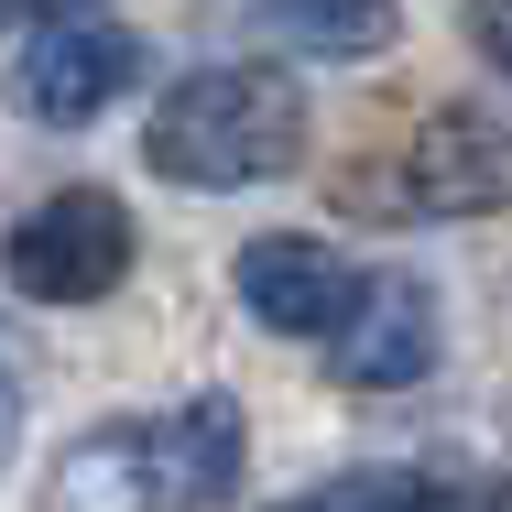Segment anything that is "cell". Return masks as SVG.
<instances>
[{
  "mask_svg": "<svg viewBox=\"0 0 512 512\" xmlns=\"http://www.w3.org/2000/svg\"><path fill=\"white\" fill-rule=\"evenodd\" d=\"M240 491V404L197 393L142 425H99L44 469V512H207Z\"/></svg>",
  "mask_w": 512,
  "mask_h": 512,
  "instance_id": "6da1fadb",
  "label": "cell"
},
{
  "mask_svg": "<svg viewBox=\"0 0 512 512\" xmlns=\"http://www.w3.org/2000/svg\"><path fill=\"white\" fill-rule=\"evenodd\" d=\"M142 153H153L164 186H207V197L218 186H262V175L306 164V88L284 66H207L153 109Z\"/></svg>",
  "mask_w": 512,
  "mask_h": 512,
  "instance_id": "7a4b0ae2",
  "label": "cell"
},
{
  "mask_svg": "<svg viewBox=\"0 0 512 512\" xmlns=\"http://www.w3.org/2000/svg\"><path fill=\"white\" fill-rule=\"evenodd\" d=\"M0 262H11V284L33 306H99V295H120V273H131V207L109 197V186H66V197H44L11 229Z\"/></svg>",
  "mask_w": 512,
  "mask_h": 512,
  "instance_id": "3957f363",
  "label": "cell"
},
{
  "mask_svg": "<svg viewBox=\"0 0 512 512\" xmlns=\"http://www.w3.org/2000/svg\"><path fill=\"white\" fill-rule=\"evenodd\" d=\"M142 77V44L120 33V22H55V33H33L22 44V66H11V109L22 120H44V131H88L120 88Z\"/></svg>",
  "mask_w": 512,
  "mask_h": 512,
  "instance_id": "277c9868",
  "label": "cell"
},
{
  "mask_svg": "<svg viewBox=\"0 0 512 512\" xmlns=\"http://www.w3.org/2000/svg\"><path fill=\"white\" fill-rule=\"evenodd\" d=\"M327 338H338V382L393 393V382H425V371H436L447 316H436V295H425L414 273H371V284H349V306H338Z\"/></svg>",
  "mask_w": 512,
  "mask_h": 512,
  "instance_id": "5b68a950",
  "label": "cell"
},
{
  "mask_svg": "<svg viewBox=\"0 0 512 512\" xmlns=\"http://www.w3.org/2000/svg\"><path fill=\"white\" fill-rule=\"evenodd\" d=\"M349 262L316 240V229H262V240H240V306L262 316V327H284V338H327L338 306H349Z\"/></svg>",
  "mask_w": 512,
  "mask_h": 512,
  "instance_id": "8992f818",
  "label": "cell"
},
{
  "mask_svg": "<svg viewBox=\"0 0 512 512\" xmlns=\"http://www.w3.org/2000/svg\"><path fill=\"white\" fill-rule=\"evenodd\" d=\"M404 186L425 218H491L502 207V109H436L404 153Z\"/></svg>",
  "mask_w": 512,
  "mask_h": 512,
  "instance_id": "52a82bcc",
  "label": "cell"
},
{
  "mask_svg": "<svg viewBox=\"0 0 512 512\" xmlns=\"http://www.w3.org/2000/svg\"><path fill=\"white\" fill-rule=\"evenodd\" d=\"M273 33H295L316 55H382L393 44V0H273Z\"/></svg>",
  "mask_w": 512,
  "mask_h": 512,
  "instance_id": "ba28073f",
  "label": "cell"
},
{
  "mask_svg": "<svg viewBox=\"0 0 512 512\" xmlns=\"http://www.w3.org/2000/svg\"><path fill=\"white\" fill-rule=\"evenodd\" d=\"M284 512H404V502H393V480H349V491H306Z\"/></svg>",
  "mask_w": 512,
  "mask_h": 512,
  "instance_id": "9c48e42d",
  "label": "cell"
},
{
  "mask_svg": "<svg viewBox=\"0 0 512 512\" xmlns=\"http://www.w3.org/2000/svg\"><path fill=\"white\" fill-rule=\"evenodd\" d=\"M469 44H480V55L502 66V0H469Z\"/></svg>",
  "mask_w": 512,
  "mask_h": 512,
  "instance_id": "30bf717a",
  "label": "cell"
},
{
  "mask_svg": "<svg viewBox=\"0 0 512 512\" xmlns=\"http://www.w3.org/2000/svg\"><path fill=\"white\" fill-rule=\"evenodd\" d=\"M11 436H22V382H11V360H0V458H11Z\"/></svg>",
  "mask_w": 512,
  "mask_h": 512,
  "instance_id": "8fae6325",
  "label": "cell"
}]
</instances>
